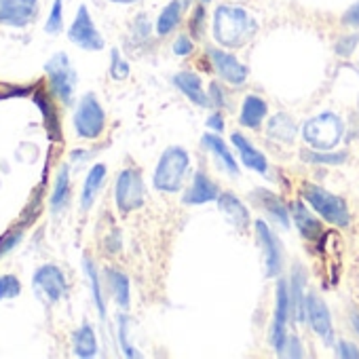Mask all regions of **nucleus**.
I'll return each mask as SVG.
<instances>
[{"instance_id":"de8ad7c7","label":"nucleus","mask_w":359,"mask_h":359,"mask_svg":"<svg viewBox=\"0 0 359 359\" xmlns=\"http://www.w3.org/2000/svg\"><path fill=\"white\" fill-rule=\"evenodd\" d=\"M351 323H353L355 332L359 334V311H353V315H351Z\"/></svg>"},{"instance_id":"423d86ee","label":"nucleus","mask_w":359,"mask_h":359,"mask_svg":"<svg viewBox=\"0 0 359 359\" xmlns=\"http://www.w3.org/2000/svg\"><path fill=\"white\" fill-rule=\"evenodd\" d=\"M45 72L49 76V87H51V93L62 102V104H70L72 97H74V91H76V70L72 68L70 64V57L60 51L55 53L47 64H45Z\"/></svg>"},{"instance_id":"7c9ffc66","label":"nucleus","mask_w":359,"mask_h":359,"mask_svg":"<svg viewBox=\"0 0 359 359\" xmlns=\"http://www.w3.org/2000/svg\"><path fill=\"white\" fill-rule=\"evenodd\" d=\"M64 30V0H53L49 18L45 22V32L51 36H57Z\"/></svg>"},{"instance_id":"a211bd4d","label":"nucleus","mask_w":359,"mask_h":359,"mask_svg":"<svg viewBox=\"0 0 359 359\" xmlns=\"http://www.w3.org/2000/svg\"><path fill=\"white\" fill-rule=\"evenodd\" d=\"M218 208L224 214V218L239 231H245L250 226V212L248 208L231 193H220L218 197Z\"/></svg>"},{"instance_id":"a18cd8bd","label":"nucleus","mask_w":359,"mask_h":359,"mask_svg":"<svg viewBox=\"0 0 359 359\" xmlns=\"http://www.w3.org/2000/svg\"><path fill=\"white\" fill-rule=\"evenodd\" d=\"M205 123H208V127H210V129H214L216 133H222V131H224V118H222V112H214V114H210Z\"/></svg>"},{"instance_id":"37998d69","label":"nucleus","mask_w":359,"mask_h":359,"mask_svg":"<svg viewBox=\"0 0 359 359\" xmlns=\"http://www.w3.org/2000/svg\"><path fill=\"white\" fill-rule=\"evenodd\" d=\"M150 22H148V18L146 15H137V20L133 22V34L137 36V39H146L148 34H150Z\"/></svg>"},{"instance_id":"bb28decb","label":"nucleus","mask_w":359,"mask_h":359,"mask_svg":"<svg viewBox=\"0 0 359 359\" xmlns=\"http://www.w3.org/2000/svg\"><path fill=\"white\" fill-rule=\"evenodd\" d=\"M106 279H108V287L114 296V302L121 309H127L129 306V277L116 269H108Z\"/></svg>"},{"instance_id":"c9c22d12","label":"nucleus","mask_w":359,"mask_h":359,"mask_svg":"<svg viewBox=\"0 0 359 359\" xmlns=\"http://www.w3.org/2000/svg\"><path fill=\"white\" fill-rule=\"evenodd\" d=\"M304 161L315 163V165H340L346 156L344 154H323V150H315V152H304L302 154Z\"/></svg>"},{"instance_id":"393cba45","label":"nucleus","mask_w":359,"mask_h":359,"mask_svg":"<svg viewBox=\"0 0 359 359\" xmlns=\"http://www.w3.org/2000/svg\"><path fill=\"white\" fill-rule=\"evenodd\" d=\"M68 201H70V169L68 165H64L57 173L55 187L51 193V212L62 214L68 208Z\"/></svg>"},{"instance_id":"f3484780","label":"nucleus","mask_w":359,"mask_h":359,"mask_svg":"<svg viewBox=\"0 0 359 359\" xmlns=\"http://www.w3.org/2000/svg\"><path fill=\"white\" fill-rule=\"evenodd\" d=\"M106 173H108V169L102 163H95L89 169V173L85 177V184H83V193H81V210L83 212H89L93 208V203H95V199H97V195H100V191L104 187Z\"/></svg>"},{"instance_id":"39448f33","label":"nucleus","mask_w":359,"mask_h":359,"mask_svg":"<svg viewBox=\"0 0 359 359\" xmlns=\"http://www.w3.org/2000/svg\"><path fill=\"white\" fill-rule=\"evenodd\" d=\"M74 131L83 140H97L106 127V112L95 93H85L72 116Z\"/></svg>"},{"instance_id":"79ce46f5","label":"nucleus","mask_w":359,"mask_h":359,"mask_svg":"<svg viewBox=\"0 0 359 359\" xmlns=\"http://www.w3.org/2000/svg\"><path fill=\"white\" fill-rule=\"evenodd\" d=\"M279 355H285V357H302V351H300V342L296 336H287L285 340V346Z\"/></svg>"},{"instance_id":"9d476101","label":"nucleus","mask_w":359,"mask_h":359,"mask_svg":"<svg viewBox=\"0 0 359 359\" xmlns=\"http://www.w3.org/2000/svg\"><path fill=\"white\" fill-rule=\"evenodd\" d=\"M39 15V0H0V24L9 28H26Z\"/></svg>"},{"instance_id":"ea45409f","label":"nucleus","mask_w":359,"mask_h":359,"mask_svg":"<svg viewBox=\"0 0 359 359\" xmlns=\"http://www.w3.org/2000/svg\"><path fill=\"white\" fill-rule=\"evenodd\" d=\"M336 355L342 357V359H359V348H357L353 342L340 340V342L336 344Z\"/></svg>"},{"instance_id":"e433bc0d","label":"nucleus","mask_w":359,"mask_h":359,"mask_svg":"<svg viewBox=\"0 0 359 359\" xmlns=\"http://www.w3.org/2000/svg\"><path fill=\"white\" fill-rule=\"evenodd\" d=\"M22 237H24L22 229H9L3 237H0V258L9 254L11 250H15V245L22 241Z\"/></svg>"},{"instance_id":"49530a36","label":"nucleus","mask_w":359,"mask_h":359,"mask_svg":"<svg viewBox=\"0 0 359 359\" xmlns=\"http://www.w3.org/2000/svg\"><path fill=\"white\" fill-rule=\"evenodd\" d=\"M212 93H214V97H210V102L214 104V106H224V93H220V89H218V85H212Z\"/></svg>"},{"instance_id":"c03bdc74","label":"nucleus","mask_w":359,"mask_h":359,"mask_svg":"<svg viewBox=\"0 0 359 359\" xmlns=\"http://www.w3.org/2000/svg\"><path fill=\"white\" fill-rule=\"evenodd\" d=\"M342 22H344L346 26H351V28H359V0L344 11Z\"/></svg>"},{"instance_id":"3c124183","label":"nucleus","mask_w":359,"mask_h":359,"mask_svg":"<svg viewBox=\"0 0 359 359\" xmlns=\"http://www.w3.org/2000/svg\"><path fill=\"white\" fill-rule=\"evenodd\" d=\"M203 3H210V0H203Z\"/></svg>"},{"instance_id":"c756f323","label":"nucleus","mask_w":359,"mask_h":359,"mask_svg":"<svg viewBox=\"0 0 359 359\" xmlns=\"http://www.w3.org/2000/svg\"><path fill=\"white\" fill-rule=\"evenodd\" d=\"M262 197H258L260 199V203H262V208L273 216V218H277L279 222H281V226H287V222H290V214H287V210H285V205L275 197V195H271V193H266V191H258Z\"/></svg>"},{"instance_id":"5701e85b","label":"nucleus","mask_w":359,"mask_h":359,"mask_svg":"<svg viewBox=\"0 0 359 359\" xmlns=\"http://www.w3.org/2000/svg\"><path fill=\"white\" fill-rule=\"evenodd\" d=\"M182 9H184L182 0H169V3L163 7V11L156 18V26H154L158 36H167L180 26V20H182Z\"/></svg>"},{"instance_id":"20e7f679","label":"nucleus","mask_w":359,"mask_h":359,"mask_svg":"<svg viewBox=\"0 0 359 359\" xmlns=\"http://www.w3.org/2000/svg\"><path fill=\"white\" fill-rule=\"evenodd\" d=\"M344 133V125L340 116L334 112H321L309 118L302 127V137L313 150H332Z\"/></svg>"},{"instance_id":"f257e3e1","label":"nucleus","mask_w":359,"mask_h":359,"mask_svg":"<svg viewBox=\"0 0 359 359\" xmlns=\"http://www.w3.org/2000/svg\"><path fill=\"white\" fill-rule=\"evenodd\" d=\"M256 30V20L243 7L220 5L214 11V39L222 47H241Z\"/></svg>"},{"instance_id":"dca6fc26","label":"nucleus","mask_w":359,"mask_h":359,"mask_svg":"<svg viewBox=\"0 0 359 359\" xmlns=\"http://www.w3.org/2000/svg\"><path fill=\"white\" fill-rule=\"evenodd\" d=\"M173 85L182 91L193 104H197V106H201V108H205V106H210L212 102H210V95L203 91V81H201V76L199 74H195V72H180V74H175L173 76Z\"/></svg>"},{"instance_id":"72a5a7b5","label":"nucleus","mask_w":359,"mask_h":359,"mask_svg":"<svg viewBox=\"0 0 359 359\" xmlns=\"http://www.w3.org/2000/svg\"><path fill=\"white\" fill-rule=\"evenodd\" d=\"M129 64H127V60L121 55V51L118 49H112L110 51V76L114 79V81H125L127 76H129Z\"/></svg>"},{"instance_id":"412c9836","label":"nucleus","mask_w":359,"mask_h":359,"mask_svg":"<svg viewBox=\"0 0 359 359\" xmlns=\"http://www.w3.org/2000/svg\"><path fill=\"white\" fill-rule=\"evenodd\" d=\"M72 351L76 357H83V359H91L97 355V336H95V330L91 327V323L85 321L81 327L74 330Z\"/></svg>"},{"instance_id":"f704fd0d","label":"nucleus","mask_w":359,"mask_h":359,"mask_svg":"<svg viewBox=\"0 0 359 359\" xmlns=\"http://www.w3.org/2000/svg\"><path fill=\"white\" fill-rule=\"evenodd\" d=\"M36 104H39L41 110H43V118H45V123H47V127H49L51 137H55V135H53V131L57 129V114H55V108L51 106V102H49L47 97L43 100V93L36 95Z\"/></svg>"},{"instance_id":"a19ab883","label":"nucleus","mask_w":359,"mask_h":359,"mask_svg":"<svg viewBox=\"0 0 359 359\" xmlns=\"http://www.w3.org/2000/svg\"><path fill=\"white\" fill-rule=\"evenodd\" d=\"M203 28H205V9L203 7H197L195 13H193V20H191V32H193V36H199Z\"/></svg>"},{"instance_id":"4be33fe9","label":"nucleus","mask_w":359,"mask_h":359,"mask_svg":"<svg viewBox=\"0 0 359 359\" xmlns=\"http://www.w3.org/2000/svg\"><path fill=\"white\" fill-rule=\"evenodd\" d=\"M201 144H203V148H208L210 152L216 154V158L220 161V165H222L229 173H233V175L239 173V165H237L235 156L231 154L229 146L224 144V140H222L220 135H216V133H205V135L201 137Z\"/></svg>"},{"instance_id":"6e6552de","label":"nucleus","mask_w":359,"mask_h":359,"mask_svg":"<svg viewBox=\"0 0 359 359\" xmlns=\"http://www.w3.org/2000/svg\"><path fill=\"white\" fill-rule=\"evenodd\" d=\"M68 39L72 45H76L79 49H85V51H102L104 49V36L100 34L87 5H81L70 28H68Z\"/></svg>"},{"instance_id":"aec40b11","label":"nucleus","mask_w":359,"mask_h":359,"mask_svg":"<svg viewBox=\"0 0 359 359\" xmlns=\"http://www.w3.org/2000/svg\"><path fill=\"white\" fill-rule=\"evenodd\" d=\"M302 285H304V271L296 266L292 273V281H290V313L294 315L296 323H302L306 315V296H304Z\"/></svg>"},{"instance_id":"ddd939ff","label":"nucleus","mask_w":359,"mask_h":359,"mask_svg":"<svg viewBox=\"0 0 359 359\" xmlns=\"http://www.w3.org/2000/svg\"><path fill=\"white\" fill-rule=\"evenodd\" d=\"M210 57L218 74L231 85H243L248 79V66L224 49H210Z\"/></svg>"},{"instance_id":"58836bf2","label":"nucleus","mask_w":359,"mask_h":359,"mask_svg":"<svg viewBox=\"0 0 359 359\" xmlns=\"http://www.w3.org/2000/svg\"><path fill=\"white\" fill-rule=\"evenodd\" d=\"M193 39H189V36H177L175 39V43H173V53L175 55H180V57H187V55H191L193 53Z\"/></svg>"},{"instance_id":"8fccbe9b","label":"nucleus","mask_w":359,"mask_h":359,"mask_svg":"<svg viewBox=\"0 0 359 359\" xmlns=\"http://www.w3.org/2000/svg\"><path fill=\"white\" fill-rule=\"evenodd\" d=\"M182 3H184V5H189V3H191V0H182Z\"/></svg>"},{"instance_id":"09e8293b","label":"nucleus","mask_w":359,"mask_h":359,"mask_svg":"<svg viewBox=\"0 0 359 359\" xmlns=\"http://www.w3.org/2000/svg\"><path fill=\"white\" fill-rule=\"evenodd\" d=\"M114 5H133V3H140V0H110Z\"/></svg>"},{"instance_id":"4c0bfd02","label":"nucleus","mask_w":359,"mask_h":359,"mask_svg":"<svg viewBox=\"0 0 359 359\" xmlns=\"http://www.w3.org/2000/svg\"><path fill=\"white\" fill-rule=\"evenodd\" d=\"M357 43H359V34L342 36V39L336 43V53H338V55H342V57H348V55L357 49Z\"/></svg>"},{"instance_id":"4468645a","label":"nucleus","mask_w":359,"mask_h":359,"mask_svg":"<svg viewBox=\"0 0 359 359\" xmlns=\"http://www.w3.org/2000/svg\"><path fill=\"white\" fill-rule=\"evenodd\" d=\"M256 237L262 245V252H264V264H266V275L269 277H275L279 275L281 271V248H279V241L277 237L271 233V229L266 226V222L258 220L256 222Z\"/></svg>"},{"instance_id":"9b49d317","label":"nucleus","mask_w":359,"mask_h":359,"mask_svg":"<svg viewBox=\"0 0 359 359\" xmlns=\"http://www.w3.org/2000/svg\"><path fill=\"white\" fill-rule=\"evenodd\" d=\"M287 319H290V285L285 281H279L277 306H275V317L271 325V342L277 353L283 351L285 340H287Z\"/></svg>"},{"instance_id":"0eeeda50","label":"nucleus","mask_w":359,"mask_h":359,"mask_svg":"<svg viewBox=\"0 0 359 359\" xmlns=\"http://www.w3.org/2000/svg\"><path fill=\"white\" fill-rule=\"evenodd\" d=\"M114 201L121 214H131L144 205V182L137 169L127 167L116 175Z\"/></svg>"},{"instance_id":"cd10ccee","label":"nucleus","mask_w":359,"mask_h":359,"mask_svg":"<svg viewBox=\"0 0 359 359\" xmlns=\"http://www.w3.org/2000/svg\"><path fill=\"white\" fill-rule=\"evenodd\" d=\"M83 271L89 279V285H91V296H93V304L100 313V317L104 319L106 317V302H104V294H102V281H100V273L93 264L91 258H83Z\"/></svg>"},{"instance_id":"b1692460","label":"nucleus","mask_w":359,"mask_h":359,"mask_svg":"<svg viewBox=\"0 0 359 359\" xmlns=\"http://www.w3.org/2000/svg\"><path fill=\"white\" fill-rule=\"evenodd\" d=\"M266 112H269V106L262 97L258 95H248L243 100V106H241V125L243 127H250V129H256L262 125V121L266 118Z\"/></svg>"},{"instance_id":"473e14b6","label":"nucleus","mask_w":359,"mask_h":359,"mask_svg":"<svg viewBox=\"0 0 359 359\" xmlns=\"http://www.w3.org/2000/svg\"><path fill=\"white\" fill-rule=\"evenodd\" d=\"M22 294V283L15 275H0V300H13Z\"/></svg>"},{"instance_id":"2eb2a0df","label":"nucleus","mask_w":359,"mask_h":359,"mask_svg":"<svg viewBox=\"0 0 359 359\" xmlns=\"http://www.w3.org/2000/svg\"><path fill=\"white\" fill-rule=\"evenodd\" d=\"M218 197H220V189L216 187V182H212V177L208 173L199 171L182 201L187 205H203V203L218 201Z\"/></svg>"},{"instance_id":"f8f14e48","label":"nucleus","mask_w":359,"mask_h":359,"mask_svg":"<svg viewBox=\"0 0 359 359\" xmlns=\"http://www.w3.org/2000/svg\"><path fill=\"white\" fill-rule=\"evenodd\" d=\"M306 317H309V323H311L313 332L319 338H323V342L334 340V325H332L330 309L317 294L306 296Z\"/></svg>"},{"instance_id":"6ab92c4d","label":"nucleus","mask_w":359,"mask_h":359,"mask_svg":"<svg viewBox=\"0 0 359 359\" xmlns=\"http://www.w3.org/2000/svg\"><path fill=\"white\" fill-rule=\"evenodd\" d=\"M231 140H233L235 148L239 150L241 163H243L245 167H250V169H254V171H258V173H264V171L269 169L266 156H264L260 150H256L243 133H233Z\"/></svg>"},{"instance_id":"f03ea898","label":"nucleus","mask_w":359,"mask_h":359,"mask_svg":"<svg viewBox=\"0 0 359 359\" xmlns=\"http://www.w3.org/2000/svg\"><path fill=\"white\" fill-rule=\"evenodd\" d=\"M191 167V154L182 146H169L163 150L152 175V187L158 193H177L184 184V175Z\"/></svg>"},{"instance_id":"2f4dec72","label":"nucleus","mask_w":359,"mask_h":359,"mask_svg":"<svg viewBox=\"0 0 359 359\" xmlns=\"http://www.w3.org/2000/svg\"><path fill=\"white\" fill-rule=\"evenodd\" d=\"M129 325H131V319L127 315H118V342L127 357H140V351H135V346L129 340V334H131Z\"/></svg>"},{"instance_id":"1a4fd4ad","label":"nucleus","mask_w":359,"mask_h":359,"mask_svg":"<svg viewBox=\"0 0 359 359\" xmlns=\"http://www.w3.org/2000/svg\"><path fill=\"white\" fill-rule=\"evenodd\" d=\"M32 285L51 304L60 302L68 292L66 275L57 264H43L41 269H36V273L32 277Z\"/></svg>"},{"instance_id":"a878e982","label":"nucleus","mask_w":359,"mask_h":359,"mask_svg":"<svg viewBox=\"0 0 359 359\" xmlns=\"http://www.w3.org/2000/svg\"><path fill=\"white\" fill-rule=\"evenodd\" d=\"M292 216H294V222H296L298 231H300L306 239H315V237L321 235V224H319V220H315V218L309 214V210H306L300 201L292 203Z\"/></svg>"},{"instance_id":"c85d7f7f","label":"nucleus","mask_w":359,"mask_h":359,"mask_svg":"<svg viewBox=\"0 0 359 359\" xmlns=\"http://www.w3.org/2000/svg\"><path fill=\"white\" fill-rule=\"evenodd\" d=\"M269 135L281 140V142H292L296 137V125L287 114H275L269 121Z\"/></svg>"},{"instance_id":"7ed1b4c3","label":"nucleus","mask_w":359,"mask_h":359,"mask_svg":"<svg viewBox=\"0 0 359 359\" xmlns=\"http://www.w3.org/2000/svg\"><path fill=\"white\" fill-rule=\"evenodd\" d=\"M302 197L325 222H330V224H334L338 229L348 226L351 214H348L346 203L340 197H336L330 191H325L321 187H315V184H302Z\"/></svg>"}]
</instances>
